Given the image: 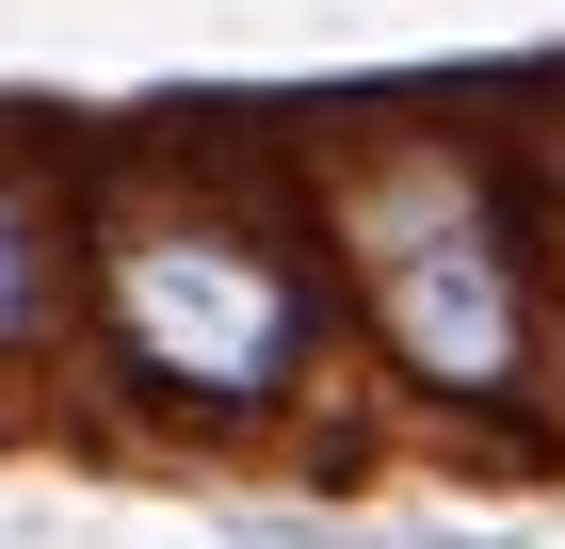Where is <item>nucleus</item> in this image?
Masks as SVG:
<instances>
[{
  "label": "nucleus",
  "instance_id": "nucleus-1",
  "mask_svg": "<svg viewBox=\"0 0 565 549\" xmlns=\"http://www.w3.org/2000/svg\"><path fill=\"white\" fill-rule=\"evenodd\" d=\"M323 292L420 421H518L550 388V243L518 178L436 114H355L291 162Z\"/></svg>",
  "mask_w": 565,
  "mask_h": 549
},
{
  "label": "nucleus",
  "instance_id": "nucleus-2",
  "mask_svg": "<svg viewBox=\"0 0 565 549\" xmlns=\"http://www.w3.org/2000/svg\"><path fill=\"white\" fill-rule=\"evenodd\" d=\"M82 339L114 356L146 421H194V436L291 421L340 339L307 194L243 162H114L82 194Z\"/></svg>",
  "mask_w": 565,
  "mask_h": 549
},
{
  "label": "nucleus",
  "instance_id": "nucleus-3",
  "mask_svg": "<svg viewBox=\"0 0 565 549\" xmlns=\"http://www.w3.org/2000/svg\"><path fill=\"white\" fill-rule=\"evenodd\" d=\"M49 339H82V194L33 146H0V372Z\"/></svg>",
  "mask_w": 565,
  "mask_h": 549
}]
</instances>
